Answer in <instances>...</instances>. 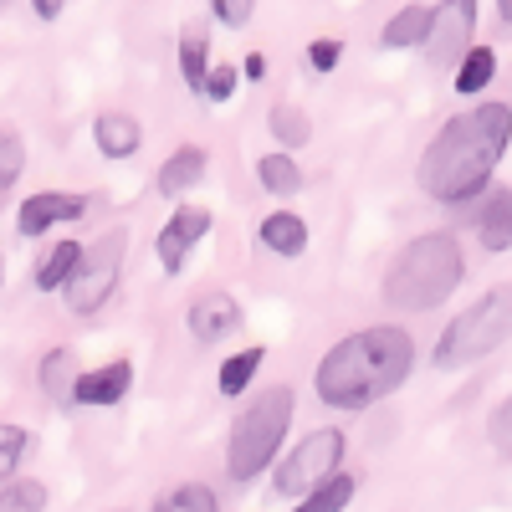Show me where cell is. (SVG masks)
<instances>
[{"mask_svg":"<svg viewBox=\"0 0 512 512\" xmlns=\"http://www.w3.org/2000/svg\"><path fill=\"white\" fill-rule=\"evenodd\" d=\"M497 16H502V26H512V0H497Z\"/></svg>","mask_w":512,"mask_h":512,"instance_id":"obj_35","label":"cell"},{"mask_svg":"<svg viewBox=\"0 0 512 512\" xmlns=\"http://www.w3.org/2000/svg\"><path fill=\"white\" fill-rule=\"evenodd\" d=\"M267 77V57L262 52H246L241 57V82H262Z\"/></svg>","mask_w":512,"mask_h":512,"instance_id":"obj_33","label":"cell"},{"mask_svg":"<svg viewBox=\"0 0 512 512\" xmlns=\"http://www.w3.org/2000/svg\"><path fill=\"white\" fill-rule=\"evenodd\" d=\"M210 210L205 205H190V200H175V216H169L164 226H159V236H154V256H159V267H164V277H180L185 272V262H190V251L210 236Z\"/></svg>","mask_w":512,"mask_h":512,"instance_id":"obj_9","label":"cell"},{"mask_svg":"<svg viewBox=\"0 0 512 512\" xmlns=\"http://www.w3.org/2000/svg\"><path fill=\"white\" fill-rule=\"evenodd\" d=\"M431 6L425 0H410V6H400L390 21H384V31H379V47L384 52H415V47H425V36H431Z\"/></svg>","mask_w":512,"mask_h":512,"instance_id":"obj_15","label":"cell"},{"mask_svg":"<svg viewBox=\"0 0 512 512\" xmlns=\"http://www.w3.org/2000/svg\"><path fill=\"white\" fill-rule=\"evenodd\" d=\"M256 236H262V246L272 251V256H303L308 251V241H313V231H308V221L297 216V210H272V216L256 226Z\"/></svg>","mask_w":512,"mask_h":512,"instance_id":"obj_16","label":"cell"},{"mask_svg":"<svg viewBox=\"0 0 512 512\" xmlns=\"http://www.w3.org/2000/svg\"><path fill=\"white\" fill-rule=\"evenodd\" d=\"M507 190H512V185H507Z\"/></svg>","mask_w":512,"mask_h":512,"instance_id":"obj_37","label":"cell"},{"mask_svg":"<svg viewBox=\"0 0 512 512\" xmlns=\"http://www.w3.org/2000/svg\"><path fill=\"white\" fill-rule=\"evenodd\" d=\"M262 359H267L262 344H246V349H236L231 359H221V369H216V390H221L226 400L246 395V390H251V379H256V369H262Z\"/></svg>","mask_w":512,"mask_h":512,"instance_id":"obj_19","label":"cell"},{"mask_svg":"<svg viewBox=\"0 0 512 512\" xmlns=\"http://www.w3.org/2000/svg\"><path fill=\"white\" fill-rule=\"evenodd\" d=\"M472 41H477V0H441L431 16V36H425V62L436 72H451Z\"/></svg>","mask_w":512,"mask_h":512,"instance_id":"obj_8","label":"cell"},{"mask_svg":"<svg viewBox=\"0 0 512 512\" xmlns=\"http://www.w3.org/2000/svg\"><path fill=\"white\" fill-rule=\"evenodd\" d=\"M241 323H246V308L231 292H205L185 308V328H190L195 344H221V338H231Z\"/></svg>","mask_w":512,"mask_h":512,"instance_id":"obj_12","label":"cell"},{"mask_svg":"<svg viewBox=\"0 0 512 512\" xmlns=\"http://www.w3.org/2000/svg\"><path fill=\"white\" fill-rule=\"evenodd\" d=\"M26 451H31V431H26V425H0V482L21 472Z\"/></svg>","mask_w":512,"mask_h":512,"instance_id":"obj_28","label":"cell"},{"mask_svg":"<svg viewBox=\"0 0 512 512\" xmlns=\"http://www.w3.org/2000/svg\"><path fill=\"white\" fill-rule=\"evenodd\" d=\"M466 282V251L451 231H420L410 236L390 267L379 277V297L390 313H436L441 303H451V292Z\"/></svg>","mask_w":512,"mask_h":512,"instance_id":"obj_3","label":"cell"},{"mask_svg":"<svg viewBox=\"0 0 512 512\" xmlns=\"http://www.w3.org/2000/svg\"><path fill=\"white\" fill-rule=\"evenodd\" d=\"M236 88H241V67L210 62V72H205V82H200V98H205V103H231Z\"/></svg>","mask_w":512,"mask_h":512,"instance_id":"obj_29","label":"cell"},{"mask_svg":"<svg viewBox=\"0 0 512 512\" xmlns=\"http://www.w3.org/2000/svg\"><path fill=\"white\" fill-rule=\"evenodd\" d=\"M0 282H6V267H0Z\"/></svg>","mask_w":512,"mask_h":512,"instance_id":"obj_36","label":"cell"},{"mask_svg":"<svg viewBox=\"0 0 512 512\" xmlns=\"http://www.w3.org/2000/svg\"><path fill=\"white\" fill-rule=\"evenodd\" d=\"M210 16H216L221 26H231V31H241L256 16V0H210Z\"/></svg>","mask_w":512,"mask_h":512,"instance_id":"obj_32","label":"cell"},{"mask_svg":"<svg viewBox=\"0 0 512 512\" xmlns=\"http://www.w3.org/2000/svg\"><path fill=\"white\" fill-rule=\"evenodd\" d=\"M134 390V364L128 359H108L98 369H77L72 379V405H88V410H108L118 400H128Z\"/></svg>","mask_w":512,"mask_h":512,"instance_id":"obj_11","label":"cell"},{"mask_svg":"<svg viewBox=\"0 0 512 512\" xmlns=\"http://www.w3.org/2000/svg\"><path fill=\"white\" fill-rule=\"evenodd\" d=\"M507 144H512V103L502 98H487L477 108L446 118L441 134L425 144L415 164L420 195H431L436 205H466V200L487 195Z\"/></svg>","mask_w":512,"mask_h":512,"instance_id":"obj_1","label":"cell"},{"mask_svg":"<svg viewBox=\"0 0 512 512\" xmlns=\"http://www.w3.org/2000/svg\"><path fill=\"white\" fill-rule=\"evenodd\" d=\"M292 410H297L292 384H272V390H262L231 420V431H226V482L231 487H251L256 477L272 472V461L282 456L287 431H292Z\"/></svg>","mask_w":512,"mask_h":512,"instance_id":"obj_4","label":"cell"},{"mask_svg":"<svg viewBox=\"0 0 512 512\" xmlns=\"http://www.w3.org/2000/svg\"><path fill=\"white\" fill-rule=\"evenodd\" d=\"M344 451H349V436L338 431V425H318V431H308L287 456L272 461V492L287 497V502H303L323 477H333L338 466H344Z\"/></svg>","mask_w":512,"mask_h":512,"instance_id":"obj_7","label":"cell"},{"mask_svg":"<svg viewBox=\"0 0 512 512\" xmlns=\"http://www.w3.org/2000/svg\"><path fill=\"white\" fill-rule=\"evenodd\" d=\"M354 497H359V477L338 466L333 477H323V482L303 497V507H308V512H338V507H354Z\"/></svg>","mask_w":512,"mask_h":512,"instance_id":"obj_23","label":"cell"},{"mask_svg":"<svg viewBox=\"0 0 512 512\" xmlns=\"http://www.w3.org/2000/svg\"><path fill=\"white\" fill-rule=\"evenodd\" d=\"M164 512H216L221 507V492L216 487H205V482H180V487H169L159 497Z\"/></svg>","mask_w":512,"mask_h":512,"instance_id":"obj_26","label":"cell"},{"mask_svg":"<svg viewBox=\"0 0 512 512\" xmlns=\"http://www.w3.org/2000/svg\"><path fill=\"white\" fill-rule=\"evenodd\" d=\"M72 379H77V354L72 349H52L41 359V390H47L57 405H72Z\"/></svg>","mask_w":512,"mask_h":512,"instance_id":"obj_24","label":"cell"},{"mask_svg":"<svg viewBox=\"0 0 512 512\" xmlns=\"http://www.w3.org/2000/svg\"><path fill=\"white\" fill-rule=\"evenodd\" d=\"M77 256H82V241H57L47 256L36 262V292H62V282L72 277V267H77Z\"/></svg>","mask_w":512,"mask_h":512,"instance_id":"obj_22","label":"cell"},{"mask_svg":"<svg viewBox=\"0 0 512 512\" xmlns=\"http://www.w3.org/2000/svg\"><path fill=\"white\" fill-rule=\"evenodd\" d=\"M26 175V139L16 128H0V190H11Z\"/></svg>","mask_w":512,"mask_h":512,"instance_id":"obj_27","label":"cell"},{"mask_svg":"<svg viewBox=\"0 0 512 512\" xmlns=\"http://www.w3.org/2000/svg\"><path fill=\"white\" fill-rule=\"evenodd\" d=\"M205 72H210V31L200 21H190V26H180V77L190 93H200Z\"/></svg>","mask_w":512,"mask_h":512,"instance_id":"obj_20","label":"cell"},{"mask_svg":"<svg viewBox=\"0 0 512 512\" xmlns=\"http://www.w3.org/2000/svg\"><path fill=\"white\" fill-rule=\"evenodd\" d=\"M487 441H492V451H497L502 461H512V395L492 405V415H487Z\"/></svg>","mask_w":512,"mask_h":512,"instance_id":"obj_31","label":"cell"},{"mask_svg":"<svg viewBox=\"0 0 512 512\" xmlns=\"http://www.w3.org/2000/svg\"><path fill=\"white\" fill-rule=\"evenodd\" d=\"M62 6H67V0H31V11H36L41 21H57V16H62Z\"/></svg>","mask_w":512,"mask_h":512,"instance_id":"obj_34","label":"cell"},{"mask_svg":"<svg viewBox=\"0 0 512 512\" xmlns=\"http://www.w3.org/2000/svg\"><path fill=\"white\" fill-rule=\"evenodd\" d=\"M77 216H88V195H72V190H41L26 195L16 210V231L21 236H47L52 226H67Z\"/></svg>","mask_w":512,"mask_h":512,"instance_id":"obj_10","label":"cell"},{"mask_svg":"<svg viewBox=\"0 0 512 512\" xmlns=\"http://www.w3.org/2000/svg\"><path fill=\"white\" fill-rule=\"evenodd\" d=\"M303 164L292 159V149H267L262 159H256V185H262L267 195H277V200H287V195H297L303 190Z\"/></svg>","mask_w":512,"mask_h":512,"instance_id":"obj_17","label":"cell"},{"mask_svg":"<svg viewBox=\"0 0 512 512\" xmlns=\"http://www.w3.org/2000/svg\"><path fill=\"white\" fill-rule=\"evenodd\" d=\"M93 144H98L103 159H134L144 149V123L123 108H108V113L93 118Z\"/></svg>","mask_w":512,"mask_h":512,"instance_id":"obj_14","label":"cell"},{"mask_svg":"<svg viewBox=\"0 0 512 512\" xmlns=\"http://www.w3.org/2000/svg\"><path fill=\"white\" fill-rule=\"evenodd\" d=\"M205 169H210L205 144H180L175 154H164L159 175H154V190H159L164 200H185V195L205 180Z\"/></svg>","mask_w":512,"mask_h":512,"instance_id":"obj_13","label":"cell"},{"mask_svg":"<svg viewBox=\"0 0 512 512\" xmlns=\"http://www.w3.org/2000/svg\"><path fill=\"white\" fill-rule=\"evenodd\" d=\"M267 128H272V144L277 149H303V144H313V118L297 108V103H277L272 113H267Z\"/></svg>","mask_w":512,"mask_h":512,"instance_id":"obj_21","label":"cell"},{"mask_svg":"<svg viewBox=\"0 0 512 512\" xmlns=\"http://www.w3.org/2000/svg\"><path fill=\"white\" fill-rule=\"evenodd\" d=\"M303 62H308V77H328V72H338V62H344V41H338V36H318V41H308Z\"/></svg>","mask_w":512,"mask_h":512,"instance_id":"obj_30","label":"cell"},{"mask_svg":"<svg viewBox=\"0 0 512 512\" xmlns=\"http://www.w3.org/2000/svg\"><path fill=\"white\" fill-rule=\"evenodd\" d=\"M410 374H415V338H410V328L374 323V328H359L349 338H338V344L318 359L313 395L328 410L359 415V410H374L379 400H390Z\"/></svg>","mask_w":512,"mask_h":512,"instance_id":"obj_2","label":"cell"},{"mask_svg":"<svg viewBox=\"0 0 512 512\" xmlns=\"http://www.w3.org/2000/svg\"><path fill=\"white\" fill-rule=\"evenodd\" d=\"M512 338V282H497L487 287L477 303H466L436 338V349H431V364L441 374L451 369H472L482 359H492L502 344Z\"/></svg>","mask_w":512,"mask_h":512,"instance_id":"obj_5","label":"cell"},{"mask_svg":"<svg viewBox=\"0 0 512 512\" xmlns=\"http://www.w3.org/2000/svg\"><path fill=\"white\" fill-rule=\"evenodd\" d=\"M123 262H128V231H123V226L103 231L93 246H82L72 277L62 282L67 313L93 318L98 308H108V297L118 292V277H123Z\"/></svg>","mask_w":512,"mask_h":512,"instance_id":"obj_6","label":"cell"},{"mask_svg":"<svg viewBox=\"0 0 512 512\" xmlns=\"http://www.w3.org/2000/svg\"><path fill=\"white\" fill-rule=\"evenodd\" d=\"M47 502H52V492L36 477H6V487H0V512H41Z\"/></svg>","mask_w":512,"mask_h":512,"instance_id":"obj_25","label":"cell"},{"mask_svg":"<svg viewBox=\"0 0 512 512\" xmlns=\"http://www.w3.org/2000/svg\"><path fill=\"white\" fill-rule=\"evenodd\" d=\"M456 77H451V88L461 93V98H477L487 82L497 77V52L487 47V41H472V47H466V57L451 67Z\"/></svg>","mask_w":512,"mask_h":512,"instance_id":"obj_18","label":"cell"}]
</instances>
